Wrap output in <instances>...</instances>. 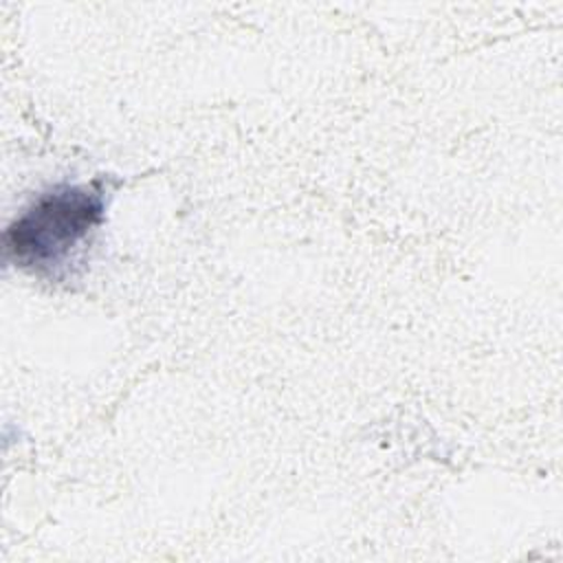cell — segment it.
<instances>
[{"label": "cell", "instance_id": "1", "mask_svg": "<svg viewBox=\"0 0 563 563\" xmlns=\"http://www.w3.org/2000/svg\"><path fill=\"white\" fill-rule=\"evenodd\" d=\"M106 191L90 185H57L40 194L4 231L7 257L35 275L59 277L103 222Z\"/></svg>", "mask_w": 563, "mask_h": 563}]
</instances>
